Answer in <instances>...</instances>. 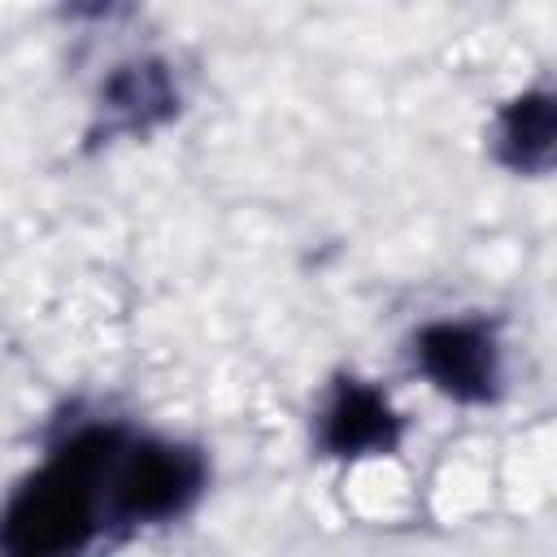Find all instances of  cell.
Returning <instances> with one entry per match:
<instances>
[{"mask_svg": "<svg viewBox=\"0 0 557 557\" xmlns=\"http://www.w3.org/2000/svg\"><path fill=\"white\" fill-rule=\"evenodd\" d=\"M122 422H78L0 505V553L65 557L104 535V470Z\"/></svg>", "mask_w": 557, "mask_h": 557, "instance_id": "1", "label": "cell"}, {"mask_svg": "<svg viewBox=\"0 0 557 557\" xmlns=\"http://www.w3.org/2000/svg\"><path fill=\"white\" fill-rule=\"evenodd\" d=\"M126 4L131 0H70V13H78V17H113Z\"/></svg>", "mask_w": 557, "mask_h": 557, "instance_id": "7", "label": "cell"}, {"mask_svg": "<svg viewBox=\"0 0 557 557\" xmlns=\"http://www.w3.org/2000/svg\"><path fill=\"white\" fill-rule=\"evenodd\" d=\"M413 366L418 374L457 405H492L505 387V357L496 322L461 313L435 318L413 335Z\"/></svg>", "mask_w": 557, "mask_h": 557, "instance_id": "3", "label": "cell"}, {"mask_svg": "<svg viewBox=\"0 0 557 557\" xmlns=\"http://www.w3.org/2000/svg\"><path fill=\"white\" fill-rule=\"evenodd\" d=\"M492 157L509 174L544 178L557 157V100L548 87L518 91L496 109L492 122Z\"/></svg>", "mask_w": 557, "mask_h": 557, "instance_id": "6", "label": "cell"}, {"mask_svg": "<svg viewBox=\"0 0 557 557\" xmlns=\"http://www.w3.org/2000/svg\"><path fill=\"white\" fill-rule=\"evenodd\" d=\"M405 440V418L383 387L357 374H339L318 409V448L335 461L392 457Z\"/></svg>", "mask_w": 557, "mask_h": 557, "instance_id": "4", "label": "cell"}, {"mask_svg": "<svg viewBox=\"0 0 557 557\" xmlns=\"http://www.w3.org/2000/svg\"><path fill=\"white\" fill-rule=\"evenodd\" d=\"M96 113L104 135H144L178 113V83L157 57L126 61L104 78Z\"/></svg>", "mask_w": 557, "mask_h": 557, "instance_id": "5", "label": "cell"}, {"mask_svg": "<svg viewBox=\"0 0 557 557\" xmlns=\"http://www.w3.org/2000/svg\"><path fill=\"white\" fill-rule=\"evenodd\" d=\"M209 487V461L196 444L170 435L117 440L104 470V531H144L178 522Z\"/></svg>", "mask_w": 557, "mask_h": 557, "instance_id": "2", "label": "cell"}]
</instances>
